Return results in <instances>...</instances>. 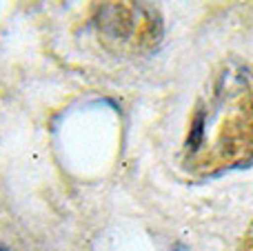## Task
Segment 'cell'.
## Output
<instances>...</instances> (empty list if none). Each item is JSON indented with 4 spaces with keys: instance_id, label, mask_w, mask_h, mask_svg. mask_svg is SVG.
<instances>
[{
    "instance_id": "1",
    "label": "cell",
    "mask_w": 253,
    "mask_h": 251,
    "mask_svg": "<svg viewBox=\"0 0 253 251\" xmlns=\"http://www.w3.org/2000/svg\"><path fill=\"white\" fill-rule=\"evenodd\" d=\"M247 91L245 80L242 87L231 91L222 80L211 107L198 109L187 138V151L198 160L207 149L200 160L205 169L240 165V160L253 156V102Z\"/></svg>"
},
{
    "instance_id": "2",
    "label": "cell",
    "mask_w": 253,
    "mask_h": 251,
    "mask_svg": "<svg viewBox=\"0 0 253 251\" xmlns=\"http://www.w3.org/2000/svg\"><path fill=\"white\" fill-rule=\"evenodd\" d=\"M96 25L102 40L118 51H138L160 38V20L144 0H105Z\"/></svg>"
},
{
    "instance_id": "3",
    "label": "cell",
    "mask_w": 253,
    "mask_h": 251,
    "mask_svg": "<svg viewBox=\"0 0 253 251\" xmlns=\"http://www.w3.org/2000/svg\"><path fill=\"white\" fill-rule=\"evenodd\" d=\"M0 251H4V249H2V247H0Z\"/></svg>"
}]
</instances>
